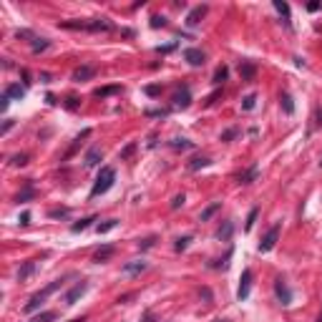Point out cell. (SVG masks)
Wrapping results in <instances>:
<instances>
[{"instance_id":"obj_1","label":"cell","mask_w":322,"mask_h":322,"mask_svg":"<svg viewBox=\"0 0 322 322\" xmlns=\"http://www.w3.org/2000/svg\"><path fill=\"white\" fill-rule=\"evenodd\" d=\"M60 28L101 33V30H114V23H111V20H106V18H86V20H66V23H60Z\"/></svg>"},{"instance_id":"obj_2","label":"cell","mask_w":322,"mask_h":322,"mask_svg":"<svg viewBox=\"0 0 322 322\" xmlns=\"http://www.w3.org/2000/svg\"><path fill=\"white\" fill-rule=\"evenodd\" d=\"M63 282H66V277H60V280H53V282H51L48 287H43L40 292H35V294H33L30 299H28V302H26L23 312H35V310H38V307H40L43 302H46V299H48V297H51V294H53L56 290H60V285H63Z\"/></svg>"},{"instance_id":"obj_3","label":"cell","mask_w":322,"mask_h":322,"mask_svg":"<svg viewBox=\"0 0 322 322\" xmlns=\"http://www.w3.org/2000/svg\"><path fill=\"white\" fill-rule=\"evenodd\" d=\"M114 181H116V169H114V166H103L101 174H98V179H96V184H93V189H91V199L106 194V191L114 186Z\"/></svg>"},{"instance_id":"obj_4","label":"cell","mask_w":322,"mask_h":322,"mask_svg":"<svg viewBox=\"0 0 322 322\" xmlns=\"http://www.w3.org/2000/svg\"><path fill=\"white\" fill-rule=\"evenodd\" d=\"M280 224H274L267 234H264V237H262V242H260V247H257V249H260V252H272L274 249V244H277V239H280Z\"/></svg>"},{"instance_id":"obj_5","label":"cell","mask_w":322,"mask_h":322,"mask_svg":"<svg viewBox=\"0 0 322 322\" xmlns=\"http://www.w3.org/2000/svg\"><path fill=\"white\" fill-rule=\"evenodd\" d=\"M86 290H88V282H83V280H81V282H76V285H73V287L66 292V297H63V302H66V305H76L78 299L86 294Z\"/></svg>"},{"instance_id":"obj_6","label":"cell","mask_w":322,"mask_h":322,"mask_svg":"<svg viewBox=\"0 0 322 322\" xmlns=\"http://www.w3.org/2000/svg\"><path fill=\"white\" fill-rule=\"evenodd\" d=\"M252 292V269H244L242 277H239V290H237V299L242 302V299H247Z\"/></svg>"},{"instance_id":"obj_7","label":"cell","mask_w":322,"mask_h":322,"mask_svg":"<svg viewBox=\"0 0 322 322\" xmlns=\"http://www.w3.org/2000/svg\"><path fill=\"white\" fill-rule=\"evenodd\" d=\"M184 60L189 63V66H204L206 56H204L199 48H186V51H184Z\"/></svg>"},{"instance_id":"obj_8","label":"cell","mask_w":322,"mask_h":322,"mask_svg":"<svg viewBox=\"0 0 322 322\" xmlns=\"http://www.w3.org/2000/svg\"><path fill=\"white\" fill-rule=\"evenodd\" d=\"M206 10H209V5H197L194 10H191V13L186 15V26H189V28L199 26V23H202V18L206 15Z\"/></svg>"},{"instance_id":"obj_9","label":"cell","mask_w":322,"mask_h":322,"mask_svg":"<svg viewBox=\"0 0 322 322\" xmlns=\"http://www.w3.org/2000/svg\"><path fill=\"white\" fill-rule=\"evenodd\" d=\"M274 292H277V297H280L282 305H290V302H292V292H290V287H287L282 280L274 282Z\"/></svg>"},{"instance_id":"obj_10","label":"cell","mask_w":322,"mask_h":322,"mask_svg":"<svg viewBox=\"0 0 322 322\" xmlns=\"http://www.w3.org/2000/svg\"><path fill=\"white\" fill-rule=\"evenodd\" d=\"M189 103H191V93H189V88L184 86L181 91L174 93V109H189Z\"/></svg>"},{"instance_id":"obj_11","label":"cell","mask_w":322,"mask_h":322,"mask_svg":"<svg viewBox=\"0 0 322 322\" xmlns=\"http://www.w3.org/2000/svg\"><path fill=\"white\" fill-rule=\"evenodd\" d=\"M146 267H148V264H146L144 260H134V262H126V264H123V274L134 277V274H141V272H144Z\"/></svg>"},{"instance_id":"obj_12","label":"cell","mask_w":322,"mask_h":322,"mask_svg":"<svg viewBox=\"0 0 322 322\" xmlns=\"http://www.w3.org/2000/svg\"><path fill=\"white\" fill-rule=\"evenodd\" d=\"M35 269H38V260H28L23 267L18 269V280H20V282H26V280H28V277H30Z\"/></svg>"},{"instance_id":"obj_13","label":"cell","mask_w":322,"mask_h":322,"mask_svg":"<svg viewBox=\"0 0 322 322\" xmlns=\"http://www.w3.org/2000/svg\"><path fill=\"white\" fill-rule=\"evenodd\" d=\"M101 159H103V151H101L98 146H93V148H88V154H86V166L93 169V166L101 164Z\"/></svg>"},{"instance_id":"obj_14","label":"cell","mask_w":322,"mask_h":322,"mask_svg":"<svg viewBox=\"0 0 322 322\" xmlns=\"http://www.w3.org/2000/svg\"><path fill=\"white\" fill-rule=\"evenodd\" d=\"M114 252H116V247H114V244H106V247H101V249L93 254V262H98V264H101V262H109L111 257H114Z\"/></svg>"},{"instance_id":"obj_15","label":"cell","mask_w":322,"mask_h":322,"mask_svg":"<svg viewBox=\"0 0 322 322\" xmlns=\"http://www.w3.org/2000/svg\"><path fill=\"white\" fill-rule=\"evenodd\" d=\"M93 76H96V68H91V66H81V68L73 71V81H76V83L88 81V78H93Z\"/></svg>"},{"instance_id":"obj_16","label":"cell","mask_w":322,"mask_h":322,"mask_svg":"<svg viewBox=\"0 0 322 322\" xmlns=\"http://www.w3.org/2000/svg\"><path fill=\"white\" fill-rule=\"evenodd\" d=\"M254 73H257V68L252 66L249 60H242V63H239V76H242V81H252Z\"/></svg>"},{"instance_id":"obj_17","label":"cell","mask_w":322,"mask_h":322,"mask_svg":"<svg viewBox=\"0 0 322 322\" xmlns=\"http://www.w3.org/2000/svg\"><path fill=\"white\" fill-rule=\"evenodd\" d=\"M5 96L8 98H23L26 96V88H23V86H18V83H13V86H8V88H5Z\"/></svg>"},{"instance_id":"obj_18","label":"cell","mask_w":322,"mask_h":322,"mask_svg":"<svg viewBox=\"0 0 322 322\" xmlns=\"http://www.w3.org/2000/svg\"><path fill=\"white\" fill-rule=\"evenodd\" d=\"M219 209H222V202H214V204H209V206L202 211V217H199V219H202V222H209V219H211V217H214V214H217Z\"/></svg>"},{"instance_id":"obj_19","label":"cell","mask_w":322,"mask_h":322,"mask_svg":"<svg viewBox=\"0 0 322 322\" xmlns=\"http://www.w3.org/2000/svg\"><path fill=\"white\" fill-rule=\"evenodd\" d=\"M93 222H96V217H93V214H91V217H83L81 222H76V224L71 227V232H76V234H78V232H83V229H88Z\"/></svg>"},{"instance_id":"obj_20","label":"cell","mask_w":322,"mask_h":322,"mask_svg":"<svg viewBox=\"0 0 322 322\" xmlns=\"http://www.w3.org/2000/svg\"><path fill=\"white\" fill-rule=\"evenodd\" d=\"M274 8L280 10V15L285 18V26L290 28V26H292V23H290V5H287V3H282V0H274Z\"/></svg>"},{"instance_id":"obj_21","label":"cell","mask_w":322,"mask_h":322,"mask_svg":"<svg viewBox=\"0 0 322 322\" xmlns=\"http://www.w3.org/2000/svg\"><path fill=\"white\" fill-rule=\"evenodd\" d=\"M257 174H260V169H257V166H252L249 171H244V174L237 179V184H252V181L257 179Z\"/></svg>"},{"instance_id":"obj_22","label":"cell","mask_w":322,"mask_h":322,"mask_svg":"<svg viewBox=\"0 0 322 322\" xmlns=\"http://www.w3.org/2000/svg\"><path fill=\"white\" fill-rule=\"evenodd\" d=\"M121 91V86H106V88H96L93 96L96 98H103V96H111V93H118Z\"/></svg>"},{"instance_id":"obj_23","label":"cell","mask_w":322,"mask_h":322,"mask_svg":"<svg viewBox=\"0 0 322 322\" xmlns=\"http://www.w3.org/2000/svg\"><path fill=\"white\" fill-rule=\"evenodd\" d=\"M88 136H91V128H86V131H83V134H81V136H78V139H76V144H73V146H71V148H68V154H66V156H63V159H71V156H73V154H76V148H78V146H81V139H88Z\"/></svg>"},{"instance_id":"obj_24","label":"cell","mask_w":322,"mask_h":322,"mask_svg":"<svg viewBox=\"0 0 322 322\" xmlns=\"http://www.w3.org/2000/svg\"><path fill=\"white\" fill-rule=\"evenodd\" d=\"M227 76H229V68H227V66H219L217 71H214V78H211V81L219 86V83H224V81H227Z\"/></svg>"},{"instance_id":"obj_25","label":"cell","mask_w":322,"mask_h":322,"mask_svg":"<svg viewBox=\"0 0 322 322\" xmlns=\"http://www.w3.org/2000/svg\"><path fill=\"white\" fill-rule=\"evenodd\" d=\"M232 232H234V224H232V222H224V227H222V229H219V232H217V237H219V239H224V242H227V239H229V237H232Z\"/></svg>"},{"instance_id":"obj_26","label":"cell","mask_w":322,"mask_h":322,"mask_svg":"<svg viewBox=\"0 0 322 322\" xmlns=\"http://www.w3.org/2000/svg\"><path fill=\"white\" fill-rule=\"evenodd\" d=\"M280 103H282V109H285V114H294V103H292V96H290V93H282V98H280Z\"/></svg>"},{"instance_id":"obj_27","label":"cell","mask_w":322,"mask_h":322,"mask_svg":"<svg viewBox=\"0 0 322 322\" xmlns=\"http://www.w3.org/2000/svg\"><path fill=\"white\" fill-rule=\"evenodd\" d=\"M118 227V219H106L103 224H98L96 229H98V234H106V232H111V229H116Z\"/></svg>"},{"instance_id":"obj_28","label":"cell","mask_w":322,"mask_h":322,"mask_svg":"<svg viewBox=\"0 0 322 322\" xmlns=\"http://www.w3.org/2000/svg\"><path fill=\"white\" fill-rule=\"evenodd\" d=\"M254 106H257V96H254V93H249V96L242 98V109H244V111H252Z\"/></svg>"},{"instance_id":"obj_29","label":"cell","mask_w":322,"mask_h":322,"mask_svg":"<svg viewBox=\"0 0 322 322\" xmlns=\"http://www.w3.org/2000/svg\"><path fill=\"white\" fill-rule=\"evenodd\" d=\"M48 46H51V43H48L46 38H35V40H33V53H40V51H46Z\"/></svg>"},{"instance_id":"obj_30","label":"cell","mask_w":322,"mask_h":322,"mask_svg":"<svg viewBox=\"0 0 322 322\" xmlns=\"http://www.w3.org/2000/svg\"><path fill=\"white\" fill-rule=\"evenodd\" d=\"M171 148H176V151L181 148V151H184V148H191V141H186V139H174V141H171Z\"/></svg>"},{"instance_id":"obj_31","label":"cell","mask_w":322,"mask_h":322,"mask_svg":"<svg viewBox=\"0 0 322 322\" xmlns=\"http://www.w3.org/2000/svg\"><path fill=\"white\" fill-rule=\"evenodd\" d=\"M209 164H211L209 159H194V161L189 164V169H191V171H199V169H204V166H209Z\"/></svg>"},{"instance_id":"obj_32","label":"cell","mask_w":322,"mask_h":322,"mask_svg":"<svg viewBox=\"0 0 322 322\" xmlns=\"http://www.w3.org/2000/svg\"><path fill=\"white\" fill-rule=\"evenodd\" d=\"M56 320V312H40L38 317H33L30 322H53Z\"/></svg>"},{"instance_id":"obj_33","label":"cell","mask_w":322,"mask_h":322,"mask_svg":"<svg viewBox=\"0 0 322 322\" xmlns=\"http://www.w3.org/2000/svg\"><path fill=\"white\" fill-rule=\"evenodd\" d=\"M189 242H191V237H179L176 244H174V249H176V252H184V249L189 247Z\"/></svg>"},{"instance_id":"obj_34","label":"cell","mask_w":322,"mask_h":322,"mask_svg":"<svg viewBox=\"0 0 322 322\" xmlns=\"http://www.w3.org/2000/svg\"><path fill=\"white\" fill-rule=\"evenodd\" d=\"M257 211H260V209H257V206H254V209L249 211V217H247V224H244V229H247V232H249V229L254 227V219H257Z\"/></svg>"},{"instance_id":"obj_35","label":"cell","mask_w":322,"mask_h":322,"mask_svg":"<svg viewBox=\"0 0 322 322\" xmlns=\"http://www.w3.org/2000/svg\"><path fill=\"white\" fill-rule=\"evenodd\" d=\"M184 202H186V197H184V194H176L174 199H171V209H179V206H184Z\"/></svg>"},{"instance_id":"obj_36","label":"cell","mask_w":322,"mask_h":322,"mask_svg":"<svg viewBox=\"0 0 322 322\" xmlns=\"http://www.w3.org/2000/svg\"><path fill=\"white\" fill-rule=\"evenodd\" d=\"M164 26H166V18H161V15L151 18V28H164Z\"/></svg>"},{"instance_id":"obj_37","label":"cell","mask_w":322,"mask_h":322,"mask_svg":"<svg viewBox=\"0 0 322 322\" xmlns=\"http://www.w3.org/2000/svg\"><path fill=\"white\" fill-rule=\"evenodd\" d=\"M66 214H68V209H51V211H48V217L58 219V217H66Z\"/></svg>"},{"instance_id":"obj_38","label":"cell","mask_w":322,"mask_h":322,"mask_svg":"<svg viewBox=\"0 0 322 322\" xmlns=\"http://www.w3.org/2000/svg\"><path fill=\"white\" fill-rule=\"evenodd\" d=\"M154 244H156V237H148V239L139 242V249H148V247H154Z\"/></svg>"},{"instance_id":"obj_39","label":"cell","mask_w":322,"mask_h":322,"mask_svg":"<svg viewBox=\"0 0 322 322\" xmlns=\"http://www.w3.org/2000/svg\"><path fill=\"white\" fill-rule=\"evenodd\" d=\"M23 164H28V156H26V154L13 156V166H23Z\"/></svg>"},{"instance_id":"obj_40","label":"cell","mask_w":322,"mask_h":322,"mask_svg":"<svg viewBox=\"0 0 322 322\" xmlns=\"http://www.w3.org/2000/svg\"><path fill=\"white\" fill-rule=\"evenodd\" d=\"M134 148H136V144H128V146L123 148V151H121V159H128V156L134 154Z\"/></svg>"},{"instance_id":"obj_41","label":"cell","mask_w":322,"mask_h":322,"mask_svg":"<svg viewBox=\"0 0 322 322\" xmlns=\"http://www.w3.org/2000/svg\"><path fill=\"white\" fill-rule=\"evenodd\" d=\"M234 136H237V128H229V131L222 134V141H229V139H234Z\"/></svg>"},{"instance_id":"obj_42","label":"cell","mask_w":322,"mask_h":322,"mask_svg":"<svg viewBox=\"0 0 322 322\" xmlns=\"http://www.w3.org/2000/svg\"><path fill=\"white\" fill-rule=\"evenodd\" d=\"M8 106H10V98L3 93V98H0V109H3V111H8Z\"/></svg>"},{"instance_id":"obj_43","label":"cell","mask_w":322,"mask_h":322,"mask_svg":"<svg viewBox=\"0 0 322 322\" xmlns=\"http://www.w3.org/2000/svg\"><path fill=\"white\" fill-rule=\"evenodd\" d=\"M146 93L148 96H159V86H146Z\"/></svg>"},{"instance_id":"obj_44","label":"cell","mask_w":322,"mask_h":322,"mask_svg":"<svg viewBox=\"0 0 322 322\" xmlns=\"http://www.w3.org/2000/svg\"><path fill=\"white\" fill-rule=\"evenodd\" d=\"M20 224H30V214H28V211L20 214Z\"/></svg>"},{"instance_id":"obj_45","label":"cell","mask_w":322,"mask_h":322,"mask_svg":"<svg viewBox=\"0 0 322 322\" xmlns=\"http://www.w3.org/2000/svg\"><path fill=\"white\" fill-rule=\"evenodd\" d=\"M315 116H317V126H322V109H315Z\"/></svg>"},{"instance_id":"obj_46","label":"cell","mask_w":322,"mask_h":322,"mask_svg":"<svg viewBox=\"0 0 322 322\" xmlns=\"http://www.w3.org/2000/svg\"><path fill=\"white\" fill-rule=\"evenodd\" d=\"M141 322H154V312H146V315H144V320H141Z\"/></svg>"},{"instance_id":"obj_47","label":"cell","mask_w":322,"mask_h":322,"mask_svg":"<svg viewBox=\"0 0 322 322\" xmlns=\"http://www.w3.org/2000/svg\"><path fill=\"white\" fill-rule=\"evenodd\" d=\"M10 128H13V121H5V126H3V134H8Z\"/></svg>"},{"instance_id":"obj_48","label":"cell","mask_w":322,"mask_h":322,"mask_svg":"<svg viewBox=\"0 0 322 322\" xmlns=\"http://www.w3.org/2000/svg\"><path fill=\"white\" fill-rule=\"evenodd\" d=\"M217 322H232V320H217Z\"/></svg>"},{"instance_id":"obj_49","label":"cell","mask_w":322,"mask_h":322,"mask_svg":"<svg viewBox=\"0 0 322 322\" xmlns=\"http://www.w3.org/2000/svg\"><path fill=\"white\" fill-rule=\"evenodd\" d=\"M317 322H322V315H320V320H317Z\"/></svg>"},{"instance_id":"obj_50","label":"cell","mask_w":322,"mask_h":322,"mask_svg":"<svg viewBox=\"0 0 322 322\" xmlns=\"http://www.w3.org/2000/svg\"><path fill=\"white\" fill-rule=\"evenodd\" d=\"M320 166H322V161H320Z\"/></svg>"}]
</instances>
